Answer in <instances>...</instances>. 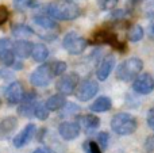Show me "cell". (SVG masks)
Masks as SVG:
<instances>
[{"label":"cell","mask_w":154,"mask_h":153,"mask_svg":"<svg viewBox=\"0 0 154 153\" xmlns=\"http://www.w3.org/2000/svg\"><path fill=\"white\" fill-rule=\"evenodd\" d=\"M48 14L50 18L58 20H73L80 15V8L76 3L72 2H51L48 5Z\"/></svg>","instance_id":"1"},{"label":"cell","mask_w":154,"mask_h":153,"mask_svg":"<svg viewBox=\"0 0 154 153\" xmlns=\"http://www.w3.org/2000/svg\"><path fill=\"white\" fill-rule=\"evenodd\" d=\"M137 118L128 113H119L112 117L111 129L119 136H130L137 130Z\"/></svg>","instance_id":"2"},{"label":"cell","mask_w":154,"mask_h":153,"mask_svg":"<svg viewBox=\"0 0 154 153\" xmlns=\"http://www.w3.org/2000/svg\"><path fill=\"white\" fill-rule=\"evenodd\" d=\"M142 69H143V61L141 58L138 57L128 58L119 64V67L116 68V79L120 81L134 80L137 76L141 75Z\"/></svg>","instance_id":"3"},{"label":"cell","mask_w":154,"mask_h":153,"mask_svg":"<svg viewBox=\"0 0 154 153\" xmlns=\"http://www.w3.org/2000/svg\"><path fill=\"white\" fill-rule=\"evenodd\" d=\"M62 46L69 54H81L87 49L88 41L80 34H77L76 31H69L64 37Z\"/></svg>","instance_id":"4"},{"label":"cell","mask_w":154,"mask_h":153,"mask_svg":"<svg viewBox=\"0 0 154 153\" xmlns=\"http://www.w3.org/2000/svg\"><path fill=\"white\" fill-rule=\"evenodd\" d=\"M54 75L50 64H42L30 75V83L34 87H46L53 80Z\"/></svg>","instance_id":"5"},{"label":"cell","mask_w":154,"mask_h":153,"mask_svg":"<svg viewBox=\"0 0 154 153\" xmlns=\"http://www.w3.org/2000/svg\"><path fill=\"white\" fill-rule=\"evenodd\" d=\"M80 83V77L79 75L75 72L66 73V75L60 76V79L56 83V89L58 91V94L61 95H72L76 91L77 86Z\"/></svg>","instance_id":"6"},{"label":"cell","mask_w":154,"mask_h":153,"mask_svg":"<svg viewBox=\"0 0 154 153\" xmlns=\"http://www.w3.org/2000/svg\"><path fill=\"white\" fill-rule=\"evenodd\" d=\"M97 92H99L97 81L92 80V79H87V80L79 83V86H77V88L75 91V95L77 99L81 100V102H88V100L92 99Z\"/></svg>","instance_id":"7"},{"label":"cell","mask_w":154,"mask_h":153,"mask_svg":"<svg viewBox=\"0 0 154 153\" xmlns=\"http://www.w3.org/2000/svg\"><path fill=\"white\" fill-rule=\"evenodd\" d=\"M93 41L96 43H106V45H109L112 48L118 49L119 52H125L126 50V45L125 42H120L118 39V35H115L111 30H107V29H103L100 30L99 33H96L93 35Z\"/></svg>","instance_id":"8"},{"label":"cell","mask_w":154,"mask_h":153,"mask_svg":"<svg viewBox=\"0 0 154 153\" xmlns=\"http://www.w3.org/2000/svg\"><path fill=\"white\" fill-rule=\"evenodd\" d=\"M133 89L137 94L149 95L154 89V79L149 73H141L133 81Z\"/></svg>","instance_id":"9"},{"label":"cell","mask_w":154,"mask_h":153,"mask_svg":"<svg viewBox=\"0 0 154 153\" xmlns=\"http://www.w3.org/2000/svg\"><path fill=\"white\" fill-rule=\"evenodd\" d=\"M4 96L7 99L8 105H18V103H22L24 96V89L23 86H22L19 81H14L8 86V88L5 89Z\"/></svg>","instance_id":"10"},{"label":"cell","mask_w":154,"mask_h":153,"mask_svg":"<svg viewBox=\"0 0 154 153\" xmlns=\"http://www.w3.org/2000/svg\"><path fill=\"white\" fill-rule=\"evenodd\" d=\"M114 68H115V57L112 56V54H108V56L104 57L100 61V64L97 65V69H96V76H97V79L100 81L107 80Z\"/></svg>","instance_id":"11"},{"label":"cell","mask_w":154,"mask_h":153,"mask_svg":"<svg viewBox=\"0 0 154 153\" xmlns=\"http://www.w3.org/2000/svg\"><path fill=\"white\" fill-rule=\"evenodd\" d=\"M35 130H37V127H35L34 123H29L24 126V129L22 130L19 134H16L15 137H14V146L15 148H23L24 145H27V144L31 141L32 136L35 134Z\"/></svg>","instance_id":"12"},{"label":"cell","mask_w":154,"mask_h":153,"mask_svg":"<svg viewBox=\"0 0 154 153\" xmlns=\"http://www.w3.org/2000/svg\"><path fill=\"white\" fill-rule=\"evenodd\" d=\"M80 132H81V129H80L77 122H62L58 126L60 136L66 141H72L77 138L80 136Z\"/></svg>","instance_id":"13"},{"label":"cell","mask_w":154,"mask_h":153,"mask_svg":"<svg viewBox=\"0 0 154 153\" xmlns=\"http://www.w3.org/2000/svg\"><path fill=\"white\" fill-rule=\"evenodd\" d=\"M18 127V118L16 117H5L0 121V140H7Z\"/></svg>","instance_id":"14"},{"label":"cell","mask_w":154,"mask_h":153,"mask_svg":"<svg viewBox=\"0 0 154 153\" xmlns=\"http://www.w3.org/2000/svg\"><path fill=\"white\" fill-rule=\"evenodd\" d=\"M77 123H79L80 129L85 130V132H92L99 127L100 119L93 114H85V115H80L77 118Z\"/></svg>","instance_id":"15"},{"label":"cell","mask_w":154,"mask_h":153,"mask_svg":"<svg viewBox=\"0 0 154 153\" xmlns=\"http://www.w3.org/2000/svg\"><path fill=\"white\" fill-rule=\"evenodd\" d=\"M32 48H34V45H32L30 41L20 39L14 43V53H15V56L19 57V58H27V57L31 56Z\"/></svg>","instance_id":"16"},{"label":"cell","mask_w":154,"mask_h":153,"mask_svg":"<svg viewBox=\"0 0 154 153\" xmlns=\"http://www.w3.org/2000/svg\"><path fill=\"white\" fill-rule=\"evenodd\" d=\"M112 107V102L108 96H100L91 105L89 110L93 113H107Z\"/></svg>","instance_id":"17"},{"label":"cell","mask_w":154,"mask_h":153,"mask_svg":"<svg viewBox=\"0 0 154 153\" xmlns=\"http://www.w3.org/2000/svg\"><path fill=\"white\" fill-rule=\"evenodd\" d=\"M65 105H66V100H65L64 95H61V94H56L53 96H50L45 103V106L48 107L49 111H58Z\"/></svg>","instance_id":"18"},{"label":"cell","mask_w":154,"mask_h":153,"mask_svg":"<svg viewBox=\"0 0 154 153\" xmlns=\"http://www.w3.org/2000/svg\"><path fill=\"white\" fill-rule=\"evenodd\" d=\"M31 57L34 58V61H37V62L46 61L49 57V49L46 48L43 43H37V45H34V48H32Z\"/></svg>","instance_id":"19"},{"label":"cell","mask_w":154,"mask_h":153,"mask_svg":"<svg viewBox=\"0 0 154 153\" xmlns=\"http://www.w3.org/2000/svg\"><path fill=\"white\" fill-rule=\"evenodd\" d=\"M34 23L37 24L38 27L43 30H56L57 29V23L54 22L53 18L48 15H39V16H35L34 18Z\"/></svg>","instance_id":"20"},{"label":"cell","mask_w":154,"mask_h":153,"mask_svg":"<svg viewBox=\"0 0 154 153\" xmlns=\"http://www.w3.org/2000/svg\"><path fill=\"white\" fill-rule=\"evenodd\" d=\"M143 34H145V31H143V29H142V26H139V24H131L127 30V38L131 42H138V41H141L142 38H143Z\"/></svg>","instance_id":"21"},{"label":"cell","mask_w":154,"mask_h":153,"mask_svg":"<svg viewBox=\"0 0 154 153\" xmlns=\"http://www.w3.org/2000/svg\"><path fill=\"white\" fill-rule=\"evenodd\" d=\"M34 111H35V102H22L20 106L18 107L19 115L24 117V118L34 117Z\"/></svg>","instance_id":"22"},{"label":"cell","mask_w":154,"mask_h":153,"mask_svg":"<svg viewBox=\"0 0 154 153\" xmlns=\"http://www.w3.org/2000/svg\"><path fill=\"white\" fill-rule=\"evenodd\" d=\"M31 34H34V30L27 24H16L12 29V35L16 38H24V37H30Z\"/></svg>","instance_id":"23"},{"label":"cell","mask_w":154,"mask_h":153,"mask_svg":"<svg viewBox=\"0 0 154 153\" xmlns=\"http://www.w3.org/2000/svg\"><path fill=\"white\" fill-rule=\"evenodd\" d=\"M15 61H16V56H15V53H14L12 49H11V50L4 52L3 54H0V62H2L4 67L11 68Z\"/></svg>","instance_id":"24"},{"label":"cell","mask_w":154,"mask_h":153,"mask_svg":"<svg viewBox=\"0 0 154 153\" xmlns=\"http://www.w3.org/2000/svg\"><path fill=\"white\" fill-rule=\"evenodd\" d=\"M49 113H50V111L48 110V107L45 106V103H38V105H35L34 117H37L38 119H41V121H45V119H48Z\"/></svg>","instance_id":"25"},{"label":"cell","mask_w":154,"mask_h":153,"mask_svg":"<svg viewBox=\"0 0 154 153\" xmlns=\"http://www.w3.org/2000/svg\"><path fill=\"white\" fill-rule=\"evenodd\" d=\"M50 65H51V70H53L54 76H62L66 72V62L64 61H56Z\"/></svg>","instance_id":"26"},{"label":"cell","mask_w":154,"mask_h":153,"mask_svg":"<svg viewBox=\"0 0 154 153\" xmlns=\"http://www.w3.org/2000/svg\"><path fill=\"white\" fill-rule=\"evenodd\" d=\"M80 108L79 106H76L75 103H66V105L62 107V115L66 117V115H73V114L79 113Z\"/></svg>","instance_id":"27"},{"label":"cell","mask_w":154,"mask_h":153,"mask_svg":"<svg viewBox=\"0 0 154 153\" xmlns=\"http://www.w3.org/2000/svg\"><path fill=\"white\" fill-rule=\"evenodd\" d=\"M118 2H119V0H96L97 5L101 10H112V8L118 4Z\"/></svg>","instance_id":"28"},{"label":"cell","mask_w":154,"mask_h":153,"mask_svg":"<svg viewBox=\"0 0 154 153\" xmlns=\"http://www.w3.org/2000/svg\"><path fill=\"white\" fill-rule=\"evenodd\" d=\"M85 149H87V153H101V148L95 141L85 142Z\"/></svg>","instance_id":"29"},{"label":"cell","mask_w":154,"mask_h":153,"mask_svg":"<svg viewBox=\"0 0 154 153\" xmlns=\"http://www.w3.org/2000/svg\"><path fill=\"white\" fill-rule=\"evenodd\" d=\"M108 140H109L108 133L101 132V133H99V134H97V144H99V146H100V148H103V149H104V148H107Z\"/></svg>","instance_id":"30"},{"label":"cell","mask_w":154,"mask_h":153,"mask_svg":"<svg viewBox=\"0 0 154 153\" xmlns=\"http://www.w3.org/2000/svg\"><path fill=\"white\" fill-rule=\"evenodd\" d=\"M8 19H10V11H8V8L4 7V5H0V26L4 24Z\"/></svg>","instance_id":"31"},{"label":"cell","mask_w":154,"mask_h":153,"mask_svg":"<svg viewBox=\"0 0 154 153\" xmlns=\"http://www.w3.org/2000/svg\"><path fill=\"white\" fill-rule=\"evenodd\" d=\"M11 41L10 38H0V54H3L4 52L11 50Z\"/></svg>","instance_id":"32"},{"label":"cell","mask_w":154,"mask_h":153,"mask_svg":"<svg viewBox=\"0 0 154 153\" xmlns=\"http://www.w3.org/2000/svg\"><path fill=\"white\" fill-rule=\"evenodd\" d=\"M30 4H31L30 0H14V7H15L16 10H24V8L29 7Z\"/></svg>","instance_id":"33"},{"label":"cell","mask_w":154,"mask_h":153,"mask_svg":"<svg viewBox=\"0 0 154 153\" xmlns=\"http://www.w3.org/2000/svg\"><path fill=\"white\" fill-rule=\"evenodd\" d=\"M145 149L147 152H153L154 151V136H149L145 141Z\"/></svg>","instance_id":"34"},{"label":"cell","mask_w":154,"mask_h":153,"mask_svg":"<svg viewBox=\"0 0 154 153\" xmlns=\"http://www.w3.org/2000/svg\"><path fill=\"white\" fill-rule=\"evenodd\" d=\"M147 125L154 132V107H152L147 113Z\"/></svg>","instance_id":"35"},{"label":"cell","mask_w":154,"mask_h":153,"mask_svg":"<svg viewBox=\"0 0 154 153\" xmlns=\"http://www.w3.org/2000/svg\"><path fill=\"white\" fill-rule=\"evenodd\" d=\"M145 15L149 16V18H154V2L146 4V7H145Z\"/></svg>","instance_id":"36"},{"label":"cell","mask_w":154,"mask_h":153,"mask_svg":"<svg viewBox=\"0 0 154 153\" xmlns=\"http://www.w3.org/2000/svg\"><path fill=\"white\" fill-rule=\"evenodd\" d=\"M12 76V73L7 69H0V79H8Z\"/></svg>","instance_id":"37"},{"label":"cell","mask_w":154,"mask_h":153,"mask_svg":"<svg viewBox=\"0 0 154 153\" xmlns=\"http://www.w3.org/2000/svg\"><path fill=\"white\" fill-rule=\"evenodd\" d=\"M32 153H56V152H53L49 148H37Z\"/></svg>","instance_id":"38"},{"label":"cell","mask_w":154,"mask_h":153,"mask_svg":"<svg viewBox=\"0 0 154 153\" xmlns=\"http://www.w3.org/2000/svg\"><path fill=\"white\" fill-rule=\"evenodd\" d=\"M11 68H14V69H16V70L23 69V64H22L20 61H15V62H14V65H12Z\"/></svg>","instance_id":"39"},{"label":"cell","mask_w":154,"mask_h":153,"mask_svg":"<svg viewBox=\"0 0 154 153\" xmlns=\"http://www.w3.org/2000/svg\"><path fill=\"white\" fill-rule=\"evenodd\" d=\"M150 31H152V34L154 35V24H152V27H150Z\"/></svg>","instance_id":"40"},{"label":"cell","mask_w":154,"mask_h":153,"mask_svg":"<svg viewBox=\"0 0 154 153\" xmlns=\"http://www.w3.org/2000/svg\"><path fill=\"white\" fill-rule=\"evenodd\" d=\"M66 2H69V0H66Z\"/></svg>","instance_id":"41"}]
</instances>
